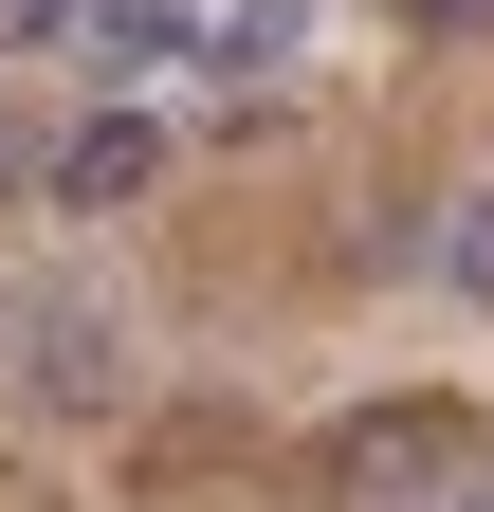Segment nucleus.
I'll return each instance as SVG.
<instances>
[{"mask_svg": "<svg viewBox=\"0 0 494 512\" xmlns=\"http://www.w3.org/2000/svg\"><path fill=\"white\" fill-rule=\"evenodd\" d=\"M37 183H55V202H147V183H165V128H147L129 92H92L74 128H55V165H37Z\"/></svg>", "mask_w": 494, "mask_h": 512, "instance_id": "obj_1", "label": "nucleus"}, {"mask_svg": "<svg viewBox=\"0 0 494 512\" xmlns=\"http://www.w3.org/2000/svg\"><path fill=\"white\" fill-rule=\"evenodd\" d=\"M74 37H92V92H129V74H165V55H202V19H183V0H74Z\"/></svg>", "mask_w": 494, "mask_h": 512, "instance_id": "obj_2", "label": "nucleus"}, {"mask_svg": "<svg viewBox=\"0 0 494 512\" xmlns=\"http://www.w3.org/2000/svg\"><path fill=\"white\" fill-rule=\"evenodd\" d=\"M293 37H312V0H220V19H202V74H293Z\"/></svg>", "mask_w": 494, "mask_h": 512, "instance_id": "obj_3", "label": "nucleus"}, {"mask_svg": "<svg viewBox=\"0 0 494 512\" xmlns=\"http://www.w3.org/2000/svg\"><path fill=\"white\" fill-rule=\"evenodd\" d=\"M37 384L55 403H110V311H37Z\"/></svg>", "mask_w": 494, "mask_h": 512, "instance_id": "obj_4", "label": "nucleus"}, {"mask_svg": "<svg viewBox=\"0 0 494 512\" xmlns=\"http://www.w3.org/2000/svg\"><path fill=\"white\" fill-rule=\"evenodd\" d=\"M421 256H440L458 293H494V183H458V202H440V238H421Z\"/></svg>", "mask_w": 494, "mask_h": 512, "instance_id": "obj_5", "label": "nucleus"}, {"mask_svg": "<svg viewBox=\"0 0 494 512\" xmlns=\"http://www.w3.org/2000/svg\"><path fill=\"white\" fill-rule=\"evenodd\" d=\"M403 37H494V0H385Z\"/></svg>", "mask_w": 494, "mask_h": 512, "instance_id": "obj_6", "label": "nucleus"}, {"mask_svg": "<svg viewBox=\"0 0 494 512\" xmlns=\"http://www.w3.org/2000/svg\"><path fill=\"white\" fill-rule=\"evenodd\" d=\"M37 37H74V0H0V55H37Z\"/></svg>", "mask_w": 494, "mask_h": 512, "instance_id": "obj_7", "label": "nucleus"}, {"mask_svg": "<svg viewBox=\"0 0 494 512\" xmlns=\"http://www.w3.org/2000/svg\"><path fill=\"white\" fill-rule=\"evenodd\" d=\"M37 165H55V147H37V128H19V110H0V202H19V183H37Z\"/></svg>", "mask_w": 494, "mask_h": 512, "instance_id": "obj_8", "label": "nucleus"}]
</instances>
